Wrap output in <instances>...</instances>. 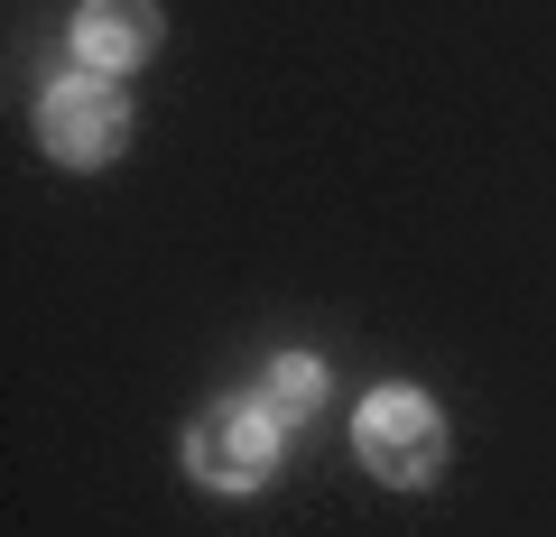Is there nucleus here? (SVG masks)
Instances as JSON below:
<instances>
[{
	"label": "nucleus",
	"instance_id": "nucleus-5",
	"mask_svg": "<svg viewBox=\"0 0 556 537\" xmlns=\"http://www.w3.org/2000/svg\"><path fill=\"white\" fill-rule=\"evenodd\" d=\"M316 398H325V361H306V353H278L269 371H260V408H269L278 426H288V418H316Z\"/></svg>",
	"mask_w": 556,
	"mask_h": 537
},
{
	"label": "nucleus",
	"instance_id": "nucleus-2",
	"mask_svg": "<svg viewBox=\"0 0 556 537\" xmlns=\"http://www.w3.org/2000/svg\"><path fill=\"white\" fill-rule=\"evenodd\" d=\"M269 463H278V418L260 398H223V408H204V418L186 426V473H195L204 491H260Z\"/></svg>",
	"mask_w": 556,
	"mask_h": 537
},
{
	"label": "nucleus",
	"instance_id": "nucleus-1",
	"mask_svg": "<svg viewBox=\"0 0 556 537\" xmlns=\"http://www.w3.org/2000/svg\"><path fill=\"white\" fill-rule=\"evenodd\" d=\"M353 445H362V463H371L390 491H417V482H437V463H445V418L417 389H371L362 418H353Z\"/></svg>",
	"mask_w": 556,
	"mask_h": 537
},
{
	"label": "nucleus",
	"instance_id": "nucleus-4",
	"mask_svg": "<svg viewBox=\"0 0 556 537\" xmlns=\"http://www.w3.org/2000/svg\"><path fill=\"white\" fill-rule=\"evenodd\" d=\"M75 56L84 75H130L159 56V0H84L75 10Z\"/></svg>",
	"mask_w": 556,
	"mask_h": 537
},
{
	"label": "nucleus",
	"instance_id": "nucleus-3",
	"mask_svg": "<svg viewBox=\"0 0 556 537\" xmlns=\"http://www.w3.org/2000/svg\"><path fill=\"white\" fill-rule=\"evenodd\" d=\"M38 140L56 149L65 167L121 158V140H130V102H121V84L112 75H65L56 93L38 102Z\"/></svg>",
	"mask_w": 556,
	"mask_h": 537
}]
</instances>
